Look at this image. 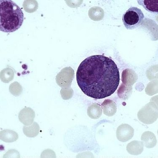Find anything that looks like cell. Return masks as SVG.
<instances>
[{"label": "cell", "mask_w": 158, "mask_h": 158, "mask_svg": "<svg viewBox=\"0 0 158 158\" xmlns=\"http://www.w3.org/2000/svg\"><path fill=\"white\" fill-rule=\"evenodd\" d=\"M77 81L84 94L95 99L110 96L120 83L119 70L111 59L103 55L89 56L81 63Z\"/></svg>", "instance_id": "6da1fadb"}, {"label": "cell", "mask_w": 158, "mask_h": 158, "mask_svg": "<svg viewBox=\"0 0 158 158\" xmlns=\"http://www.w3.org/2000/svg\"><path fill=\"white\" fill-rule=\"evenodd\" d=\"M24 21V14L20 8L11 0L0 1V30L12 33L20 28Z\"/></svg>", "instance_id": "7a4b0ae2"}, {"label": "cell", "mask_w": 158, "mask_h": 158, "mask_svg": "<svg viewBox=\"0 0 158 158\" xmlns=\"http://www.w3.org/2000/svg\"><path fill=\"white\" fill-rule=\"evenodd\" d=\"M144 19L143 11L136 7H131L122 16L123 24L128 30H133L139 27Z\"/></svg>", "instance_id": "3957f363"}, {"label": "cell", "mask_w": 158, "mask_h": 158, "mask_svg": "<svg viewBox=\"0 0 158 158\" xmlns=\"http://www.w3.org/2000/svg\"><path fill=\"white\" fill-rule=\"evenodd\" d=\"M139 119L145 124H151L158 118L157 105L150 102L138 113Z\"/></svg>", "instance_id": "277c9868"}, {"label": "cell", "mask_w": 158, "mask_h": 158, "mask_svg": "<svg viewBox=\"0 0 158 158\" xmlns=\"http://www.w3.org/2000/svg\"><path fill=\"white\" fill-rule=\"evenodd\" d=\"M116 133V137L119 141L126 142L133 138L134 130L129 124H122L118 127Z\"/></svg>", "instance_id": "5b68a950"}, {"label": "cell", "mask_w": 158, "mask_h": 158, "mask_svg": "<svg viewBox=\"0 0 158 158\" xmlns=\"http://www.w3.org/2000/svg\"><path fill=\"white\" fill-rule=\"evenodd\" d=\"M34 117V111L31 108H24L21 110L19 114V121L26 126L31 124Z\"/></svg>", "instance_id": "8992f818"}, {"label": "cell", "mask_w": 158, "mask_h": 158, "mask_svg": "<svg viewBox=\"0 0 158 158\" xmlns=\"http://www.w3.org/2000/svg\"><path fill=\"white\" fill-rule=\"evenodd\" d=\"M144 149V144L139 141H131L127 146V150L130 154L138 155L142 153Z\"/></svg>", "instance_id": "52a82bcc"}, {"label": "cell", "mask_w": 158, "mask_h": 158, "mask_svg": "<svg viewBox=\"0 0 158 158\" xmlns=\"http://www.w3.org/2000/svg\"><path fill=\"white\" fill-rule=\"evenodd\" d=\"M102 107L104 114L109 117L114 116L117 111L116 104L110 100H105L102 103Z\"/></svg>", "instance_id": "ba28073f"}, {"label": "cell", "mask_w": 158, "mask_h": 158, "mask_svg": "<svg viewBox=\"0 0 158 158\" xmlns=\"http://www.w3.org/2000/svg\"><path fill=\"white\" fill-rule=\"evenodd\" d=\"M141 140L147 148H153L156 144V137L154 134L151 131L144 132L142 135Z\"/></svg>", "instance_id": "9c48e42d"}, {"label": "cell", "mask_w": 158, "mask_h": 158, "mask_svg": "<svg viewBox=\"0 0 158 158\" xmlns=\"http://www.w3.org/2000/svg\"><path fill=\"white\" fill-rule=\"evenodd\" d=\"M138 2L149 12L158 13V0H138Z\"/></svg>", "instance_id": "30bf717a"}, {"label": "cell", "mask_w": 158, "mask_h": 158, "mask_svg": "<svg viewBox=\"0 0 158 158\" xmlns=\"http://www.w3.org/2000/svg\"><path fill=\"white\" fill-rule=\"evenodd\" d=\"M102 113L101 106L99 104H93L88 108V115L93 119H96L100 118L102 116Z\"/></svg>", "instance_id": "8fae6325"}, {"label": "cell", "mask_w": 158, "mask_h": 158, "mask_svg": "<svg viewBox=\"0 0 158 158\" xmlns=\"http://www.w3.org/2000/svg\"><path fill=\"white\" fill-rule=\"evenodd\" d=\"M18 138L17 134L11 130H4L1 131V139L7 143L13 142Z\"/></svg>", "instance_id": "7c38bea8"}, {"label": "cell", "mask_w": 158, "mask_h": 158, "mask_svg": "<svg viewBox=\"0 0 158 158\" xmlns=\"http://www.w3.org/2000/svg\"><path fill=\"white\" fill-rule=\"evenodd\" d=\"M39 128V126L36 122L33 123V124L29 127H24L23 128L24 133L28 137H34L36 136L39 133V130H35V129Z\"/></svg>", "instance_id": "4fadbf2b"}]
</instances>
